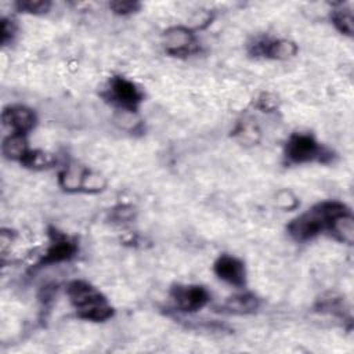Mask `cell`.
I'll return each mask as SVG.
<instances>
[{
    "mask_svg": "<svg viewBox=\"0 0 354 354\" xmlns=\"http://www.w3.org/2000/svg\"><path fill=\"white\" fill-rule=\"evenodd\" d=\"M86 171L80 170L79 166H69L59 174V183L65 189H79L82 188Z\"/></svg>",
    "mask_w": 354,
    "mask_h": 354,
    "instance_id": "4fadbf2b",
    "label": "cell"
},
{
    "mask_svg": "<svg viewBox=\"0 0 354 354\" xmlns=\"http://www.w3.org/2000/svg\"><path fill=\"white\" fill-rule=\"evenodd\" d=\"M3 123L6 127L11 130L14 134H22L25 136L28 131H30L35 126L36 116L32 109L22 106V105H15L6 108L3 111Z\"/></svg>",
    "mask_w": 354,
    "mask_h": 354,
    "instance_id": "5b68a950",
    "label": "cell"
},
{
    "mask_svg": "<svg viewBox=\"0 0 354 354\" xmlns=\"http://www.w3.org/2000/svg\"><path fill=\"white\" fill-rule=\"evenodd\" d=\"M76 253V245L68 236L58 231L51 232V245L48 246L41 263L53 264L69 260Z\"/></svg>",
    "mask_w": 354,
    "mask_h": 354,
    "instance_id": "52a82bcc",
    "label": "cell"
},
{
    "mask_svg": "<svg viewBox=\"0 0 354 354\" xmlns=\"http://www.w3.org/2000/svg\"><path fill=\"white\" fill-rule=\"evenodd\" d=\"M68 296L77 315L90 321H105L112 315L106 299L88 282L73 281L68 285Z\"/></svg>",
    "mask_w": 354,
    "mask_h": 354,
    "instance_id": "6da1fadb",
    "label": "cell"
},
{
    "mask_svg": "<svg viewBox=\"0 0 354 354\" xmlns=\"http://www.w3.org/2000/svg\"><path fill=\"white\" fill-rule=\"evenodd\" d=\"M17 6L21 11L32 12V14H41L48 11L50 8V3L44 0H24V1H19Z\"/></svg>",
    "mask_w": 354,
    "mask_h": 354,
    "instance_id": "2e32d148",
    "label": "cell"
},
{
    "mask_svg": "<svg viewBox=\"0 0 354 354\" xmlns=\"http://www.w3.org/2000/svg\"><path fill=\"white\" fill-rule=\"evenodd\" d=\"M329 231L332 235L339 239L340 242L351 245L354 241V218L350 212H346L343 214L336 216L330 223L328 224Z\"/></svg>",
    "mask_w": 354,
    "mask_h": 354,
    "instance_id": "30bf717a",
    "label": "cell"
},
{
    "mask_svg": "<svg viewBox=\"0 0 354 354\" xmlns=\"http://www.w3.org/2000/svg\"><path fill=\"white\" fill-rule=\"evenodd\" d=\"M224 307L234 314H249L259 307V300L250 293H241L230 297Z\"/></svg>",
    "mask_w": 354,
    "mask_h": 354,
    "instance_id": "7c38bea8",
    "label": "cell"
},
{
    "mask_svg": "<svg viewBox=\"0 0 354 354\" xmlns=\"http://www.w3.org/2000/svg\"><path fill=\"white\" fill-rule=\"evenodd\" d=\"M275 105H277V101L270 94H263L261 98L259 100V106L264 111H271L275 108Z\"/></svg>",
    "mask_w": 354,
    "mask_h": 354,
    "instance_id": "ffe728a7",
    "label": "cell"
},
{
    "mask_svg": "<svg viewBox=\"0 0 354 354\" xmlns=\"http://www.w3.org/2000/svg\"><path fill=\"white\" fill-rule=\"evenodd\" d=\"M171 296L177 307L183 311H196L202 308L207 300L209 293L202 286H176L171 292Z\"/></svg>",
    "mask_w": 354,
    "mask_h": 354,
    "instance_id": "8992f818",
    "label": "cell"
},
{
    "mask_svg": "<svg viewBox=\"0 0 354 354\" xmlns=\"http://www.w3.org/2000/svg\"><path fill=\"white\" fill-rule=\"evenodd\" d=\"M22 163L32 167H46L53 163V158L41 151H29Z\"/></svg>",
    "mask_w": 354,
    "mask_h": 354,
    "instance_id": "9a60e30c",
    "label": "cell"
},
{
    "mask_svg": "<svg viewBox=\"0 0 354 354\" xmlns=\"http://www.w3.org/2000/svg\"><path fill=\"white\" fill-rule=\"evenodd\" d=\"M332 22L333 25L342 32L348 36L353 35L354 25H353V14L348 10H336L332 14Z\"/></svg>",
    "mask_w": 354,
    "mask_h": 354,
    "instance_id": "5bb4252c",
    "label": "cell"
},
{
    "mask_svg": "<svg viewBox=\"0 0 354 354\" xmlns=\"http://www.w3.org/2000/svg\"><path fill=\"white\" fill-rule=\"evenodd\" d=\"M1 151H3V155H4L6 158L12 159V160L24 162V159H25L26 155L29 153V148H28L25 136L11 133V134L3 141Z\"/></svg>",
    "mask_w": 354,
    "mask_h": 354,
    "instance_id": "8fae6325",
    "label": "cell"
},
{
    "mask_svg": "<svg viewBox=\"0 0 354 354\" xmlns=\"http://www.w3.org/2000/svg\"><path fill=\"white\" fill-rule=\"evenodd\" d=\"M217 277L231 285L241 286L245 283V268L242 261L231 256H221L214 264Z\"/></svg>",
    "mask_w": 354,
    "mask_h": 354,
    "instance_id": "ba28073f",
    "label": "cell"
},
{
    "mask_svg": "<svg viewBox=\"0 0 354 354\" xmlns=\"http://www.w3.org/2000/svg\"><path fill=\"white\" fill-rule=\"evenodd\" d=\"M108 93L109 100L126 111H136L142 100V93L140 88L133 82L120 76L111 80Z\"/></svg>",
    "mask_w": 354,
    "mask_h": 354,
    "instance_id": "7a4b0ae2",
    "label": "cell"
},
{
    "mask_svg": "<svg viewBox=\"0 0 354 354\" xmlns=\"http://www.w3.org/2000/svg\"><path fill=\"white\" fill-rule=\"evenodd\" d=\"M277 205L282 209L290 210V209H295L297 206V199L290 191L282 189L277 194Z\"/></svg>",
    "mask_w": 354,
    "mask_h": 354,
    "instance_id": "e0dca14e",
    "label": "cell"
},
{
    "mask_svg": "<svg viewBox=\"0 0 354 354\" xmlns=\"http://www.w3.org/2000/svg\"><path fill=\"white\" fill-rule=\"evenodd\" d=\"M321 148L318 142L307 134H295L286 144V158L293 163H306L321 159Z\"/></svg>",
    "mask_w": 354,
    "mask_h": 354,
    "instance_id": "3957f363",
    "label": "cell"
},
{
    "mask_svg": "<svg viewBox=\"0 0 354 354\" xmlns=\"http://www.w3.org/2000/svg\"><path fill=\"white\" fill-rule=\"evenodd\" d=\"M254 53L272 59H289L296 55L297 47L290 40H263L254 44Z\"/></svg>",
    "mask_w": 354,
    "mask_h": 354,
    "instance_id": "9c48e42d",
    "label": "cell"
},
{
    "mask_svg": "<svg viewBox=\"0 0 354 354\" xmlns=\"http://www.w3.org/2000/svg\"><path fill=\"white\" fill-rule=\"evenodd\" d=\"M14 35V25L11 21H7V19H3L1 21V32H0V36H1V43L6 44L8 40H11Z\"/></svg>",
    "mask_w": 354,
    "mask_h": 354,
    "instance_id": "d6986e66",
    "label": "cell"
},
{
    "mask_svg": "<svg viewBox=\"0 0 354 354\" xmlns=\"http://www.w3.org/2000/svg\"><path fill=\"white\" fill-rule=\"evenodd\" d=\"M138 3L136 1H129V0H116V1H112L109 4V7L116 12V14H130L133 11H136L138 8Z\"/></svg>",
    "mask_w": 354,
    "mask_h": 354,
    "instance_id": "ac0fdd59",
    "label": "cell"
},
{
    "mask_svg": "<svg viewBox=\"0 0 354 354\" xmlns=\"http://www.w3.org/2000/svg\"><path fill=\"white\" fill-rule=\"evenodd\" d=\"M163 46L171 55H187L194 50V33L184 26H174L165 32Z\"/></svg>",
    "mask_w": 354,
    "mask_h": 354,
    "instance_id": "277c9868",
    "label": "cell"
}]
</instances>
